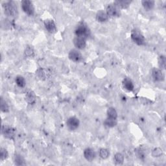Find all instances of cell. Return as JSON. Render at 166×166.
<instances>
[{"label":"cell","mask_w":166,"mask_h":166,"mask_svg":"<svg viewBox=\"0 0 166 166\" xmlns=\"http://www.w3.org/2000/svg\"><path fill=\"white\" fill-rule=\"evenodd\" d=\"M75 34L76 37H82L87 39L88 37H90L91 31L86 23L81 22L77 26L75 30Z\"/></svg>","instance_id":"1"},{"label":"cell","mask_w":166,"mask_h":166,"mask_svg":"<svg viewBox=\"0 0 166 166\" xmlns=\"http://www.w3.org/2000/svg\"><path fill=\"white\" fill-rule=\"evenodd\" d=\"M131 39L135 44L138 45H143L145 44V38L141 33L137 30V29H134L131 33Z\"/></svg>","instance_id":"2"},{"label":"cell","mask_w":166,"mask_h":166,"mask_svg":"<svg viewBox=\"0 0 166 166\" xmlns=\"http://www.w3.org/2000/svg\"><path fill=\"white\" fill-rule=\"evenodd\" d=\"M23 11L28 16H33L34 14V7L32 2L29 0H23L21 3Z\"/></svg>","instance_id":"3"},{"label":"cell","mask_w":166,"mask_h":166,"mask_svg":"<svg viewBox=\"0 0 166 166\" xmlns=\"http://www.w3.org/2000/svg\"><path fill=\"white\" fill-rule=\"evenodd\" d=\"M3 7L4 9V13L6 15L11 17L16 16L17 9L13 2H9L7 3H5V4L3 5Z\"/></svg>","instance_id":"4"},{"label":"cell","mask_w":166,"mask_h":166,"mask_svg":"<svg viewBox=\"0 0 166 166\" xmlns=\"http://www.w3.org/2000/svg\"><path fill=\"white\" fill-rule=\"evenodd\" d=\"M106 13L109 16L111 17H119L121 16V11L120 8L114 3L109 4L107 6Z\"/></svg>","instance_id":"5"},{"label":"cell","mask_w":166,"mask_h":166,"mask_svg":"<svg viewBox=\"0 0 166 166\" xmlns=\"http://www.w3.org/2000/svg\"><path fill=\"white\" fill-rule=\"evenodd\" d=\"M68 57L69 58V60L74 62H80L83 59V57L81 52L77 49H72L69 52Z\"/></svg>","instance_id":"6"},{"label":"cell","mask_w":166,"mask_h":166,"mask_svg":"<svg viewBox=\"0 0 166 166\" xmlns=\"http://www.w3.org/2000/svg\"><path fill=\"white\" fill-rule=\"evenodd\" d=\"M79 124V120L76 117H70L66 121V126L69 130H75L78 128Z\"/></svg>","instance_id":"7"},{"label":"cell","mask_w":166,"mask_h":166,"mask_svg":"<svg viewBox=\"0 0 166 166\" xmlns=\"http://www.w3.org/2000/svg\"><path fill=\"white\" fill-rule=\"evenodd\" d=\"M44 24L46 30L50 33H55L57 32V26L55 22L51 19L45 20L44 22Z\"/></svg>","instance_id":"8"},{"label":"cell","mask_w":166,"mask_h":166,"mask_svg":"<svg viewBox=\"0 0 166 166\" xmlns=\"http://www.w3.org/2000/svg\"><path fill=\"white\" fill-rule=\"evenodd\" d=\"M73 44L77 49H85L86 46V39L82 37H75L73 39Z\"/></svg>","instance_id":"9"},{"label":"cell","mask_w":166,"mask_h":166,"mask_svg":"<svg viewBox=\"0 0 166 166\" xmlns=\"http://www.w3.org/2000/svg\"><path fill=\"white\" fill-rule=\"evenodd\" d=\"M153 79L156 82H162L165 79V76L162 72V70L160 69L155 68L152 70V72Z\"/></svg>","instance_id":"10"},{"label":"cell","mask_w":166,"mask_h":166,"mask_svg":"<svg viewBox=\"0 0 166 166\" xmlns=\"http://www.w3.org/2000/svg\"><path fill=\"white\" fill-rule=\"evenodd\" d=\"M2 132V134L6 138L13 139L14 136V129L9 126H3Z\"/></svg>","instance_id":"11"},{"label":"cell","mask_w":166,"mask_h":166,"mask_svg":"<svg viewBox=\"0 0 166 166\" xmlns=\"http://www.w3.org/2000/svg\"><path fill=\"white\" fill-rule=\"evenodd\" d=\"M83 155H84V157L87 161L92 162L95 159V158H96V154L93 149L88 147L85 149L84 152H83Z\"/></svg>","instance_id":"12"},{"label":"cell","mask_w":166,"mask_h":166,"mask_svg":"<svg viewBox=\"0 0 166 166\" xmlns=\"http://www.w3.org/2000/svg\"><path fill=\"white\" fill-rule=\"evenodd\" d=\"M109 16L103 10H99L96 14V20L99 22H106L109 20Z\"/></svg>","instance_id":"13"},{"label":"cell","mask_w":166,"mask_h":166,"mask_svg":"<svg viewBox=\"0 0 166 166\" xmlns=\"http://www.w3.org/2000/svg\"><path fill=\"white\" fill-rule=\"evenodd\" d=\"M123 86L126 90L128 92H132L134 89V86L132 81L128 78H125L123 81Z\"/></svg>","instance_id":"14"},{"label":"cell","mask_w":166,"mask_h":166,"mask_svg":"<svg viewBox=\"0 0 166 166\" xmlns=\"http://www.w3.org/2000/svg\"><path fill=\"white\" fill-rule=\"evenodd\" d=\"M141 4L145 10H151L155 7V2L152 0H144L141 2Z\"/></svg>","instance_id":"15"},{"label":"cell","mask_w":166,"mask_h":166,"mask_svg":"<svg viewBox=\"0 0 166 166\" xmlns=\"http://www.w3.org/2000/svg\"><path fill=\"white\" fill-rule=\"evenodd\" d=\"M131 2L127 1V0H118V1H116L114 3L119 8L121 9H127L128 7Z\"/></svg>","instance_id":"16"},{"label":"cell","mask_w":166,"mask_h":166,"mask_svg":"<svg viewBox=\"0 0 166 166\" xmlns=\"http://www.w3.org/2000/svg\"><path fill=\"white\" fill-rule=\"evenodd\" d=\"M26 100L29 104L34 103L35 100H36V96H35L34 93L31 90L29 91L26 95Z\"/></svg>","instance_id":"17"},{"label":"cell","mask_w":166,"mask_h":166,"mask_svg":"<svg viewBox=\"0 0 166 166\" xmlns=\"http://www.w3.org/2000/svg\"><path fill=\"white\" fill-rule=\"evenodd\" d=\"M106 114H107L108 118L117 120V111L116 110V109L114 108H113V107L109 108L107 110V112H106Z\"/></svg>","instance_id":"18"},{"label":"cell","mask_w":166,"mask_h":166,"mask_svg":"<svg viewBox=\"0 0 166 166\" xmlns=\"http://www.w3.org/2000/svg\"><path fill=\"white\" fill-rule=\"evenodd\" d=\"M16 84L18 86H19L20 88H24L26 85V82L24 79V77H23L22 76L18 75L17 76L15 79Z\"/></svg>","instance_id":"19"},{"label":"cell","mask_w":166,"mask_h":166,"mask_svg":"<svg viewBox=\"0 0 166 166\" xmlns=\"http://www.w3.org/2000/svg\"><path fill=\"white\" fill-rule=\"evenodd\" d=\"M117 120H114V119H111V118H106L105 120V121H104V124L105 125L110 127V128H112L114 127L116 124H117Z\"/></svg>","instance_id":"20"},{"label":"cell","mask_w":166,"mask_h":166,"mask_svg":"<svg viewBox=\"0 0 166 166\" xmlns=\"http://www.w3.org/2000/svg\"><path fill=\"white\" fill-rule=\"evenodd\" d=\"M114 160L117 165H121L123 164L124 162V156L121 153L117 152L116 153L114 157Z\"/></svg>","instance_id":"21"},{"label":"cell","mask_w":166,"mask_h":166,"mask_svg":"<svg viewBox=\"0 0 166 166\" xmlns=\"http://www.w3.org/2000/svg\"><path fill=\"white\" fill-rule=\"evenodd\" d=\"M99 156L103 160L107 159L110 155V152L107 149H105V148H101L99 150Z\"/></svg>","instance_id":"22"},{"label":"cell","mask_w":166,"mask_h":166,"mask_svg":"<svg viewBox=\"0 0 166 166\" xmlns=\"http://www.w3.org/2000/svg\"><path fill=\"white\" fill-rule=\"evenodd\" d=\"M14 164L17 165H26L25 160L20 155H15L14 156Z\"/></svg>","instance_id":"23"},{"label":"cell","mask_w":166,"mask_h":166,"mask_svg":"<svg viewBox=\"0 0 166 166\" xmlns=\"http://www.w3.org/2000/svg\"><path fill=\"white\" fill-rule=\"evenodd\" d=\"M0 108H1V110L3 112H8L9 111V105L3 98H1V101H0Z\"/></svg>","instance_id":"24"},{"label":"cell","mask_w":166,"mask_h":166,"mask_svg":"<svg viewBox=\"0 0 166 166\" xmlns=\"http://www.w3.org/2000/svg\"><path fill=\"white\" fill-rule=\"evenodd\" d=\"M9 156V153L4 148H1L0 149V158H1V160L3 161L7 159Z\"/></svg>","instance_id":"25"},{"label":"cell","mask_w":166,"mask_h":166,"mask_svg":"<svg viewBox=\"0 0 166 166\" xmlns=\"http://www.w3.org/2000/svg\"><path fill=\"white\" fill-rule=\"evenodd\" d=\"M165 58L164 56L162 55L159 57L158 59V66L160 69H164L165 68Z\"/></svg>","instance_id":"26"},{"label":"cell","mask_w":166,"mask_h":166,"mask_svg":"<svg viewBox=\"0 0 166 166\" xmlns=\"http://www.w3.org/2000/svg\"><path fill=\"white\" fill-rule=\"evenodd\" d=\"M162 155V151L160 148H155L152 151V155L153 157H160Z\"/></svg>","instance_id":"27"}]
</instances>
